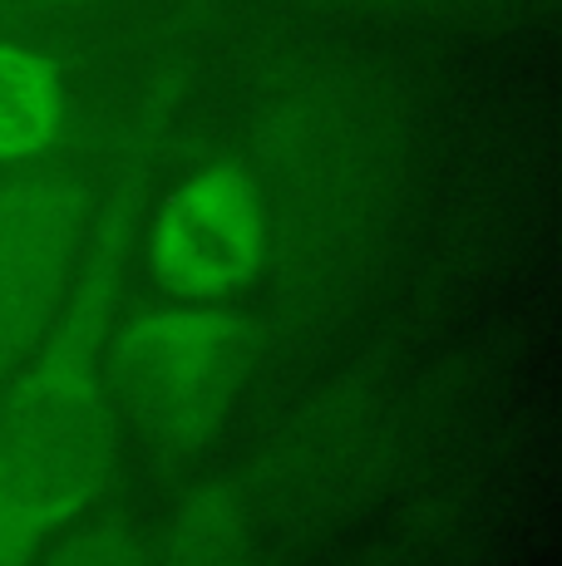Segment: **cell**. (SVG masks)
Returning a JSON list of instances; mask_svg holds the SVG:
<instances>
[{
	"label": "cell",
	"mask_w": 562,
	"mask_h": 566,
	"mask_svg": "<svg viewBox=\"0 0 562 566\" xmlns=\"http://www.w3.org/2000/svg\"><path fill=\"white\" fill-rule=\"evenodd\" d=\"M168 108L173 94L158 90L134 118L110 198L100 217H90L70 296L0 389V566H35L50 542L114 488L124 419L104 379V335L114 325L138 198Z\"/></svg>",
	"instance_id": "obj_1"
},
{
	"label": "cell",
	"mask_w": 562,
	"mask_h": 566,
	"mask_svg": "<svg viewBox=\"0 0 562 566\" xmlns=\"http://www.w3.org/2000/svg\"><path fill=\"white\" fill-rule=\"evenodd\" d=\"M252 365V321L232 301H168L114 321L104 379L118 419L158 453L192 459L218 439Z\"/></svg>",
	"instance_id": "obj_2"
},
{
	"label": "cell",
	"mask_w": 562,
	"mask_h": 566,
	"mask_svg": "<svg viewBox=\"0 0 562 566\" xmlns=\"http://www.w3.org/2000/svg\"><path fill=\"white\" fill-rule=\"evenodd\" d=\"M272 247L262 188L237 163L198 168L158 202L144 232L148 276L168 301H232Z\"/></svg>",
	"instance_id": "obj_3"
},
{
	"label": "cell",
	"mask_w": 562,
	"mask_h": 566,
	"mask_svg": "<svg viewBox=\"0 0 562 566\" xmlns=\"http://www.w3.org/2000/svg\"><path fill=\"white\" fill-rule=\"evenodd\" d=\"M90 217V192L74 178L0 182V389L70 296Z\"/></svg>",
	"instance_id": "obj_4"
},
{
	"label": "cell",
	"mask_w": 562,
	"mask_h": 566,
	"mask_svg": "<svg viewBox=\"0 0 562 566\" xmlns=\"http://www.w3.org/2000/svg\"><path fill=\"white\" fill-rule=\"evenodd\" d=\"M395 439V409L375 369H355L331 395L296 419V429L272 453L277 517H321L351 503L385 463Z\"/></svg>",
	"instance_id": "obj_5"
},
{
	"label": "cell",
	"mask_w": 562,
	"mask_h": 566,
	"mask_svg": "<svg viewBox=\"0 0 562 566\" xmlns=\"http://www.w3.org/2000/svg\"><path fill=\"white\" fill-rule=\"evenodd\" d=\"M70 124V84L50 54L0 40V168L45 158Z\"/></svg>",
	"instance_id": "obj_6"
},
{
	"label": "cell",
	"mask_w": 562,
	"mask_h": 566,
	"mask_svg": "<svg viewBox=\"0 0 562 566\" xmlns=\"http://www.w3.org/2000/svg\"><path fill=\"white\" fill-rule=\"evenodd\" d=\"M144 566H252V527L247 503L232 483H202L158 537V552Z\"/></svg>",
	"instance_id": "obj_7"
},
{
	"label": "cell",
	"mask_w": 562,
	"mask_h": 566,
	"mask_svg": "<svg viewBox=\"0 0 562 566\" xmlns=\"http://www.w3.org/2000/svg\"><path fill=\"white\" fill-rule=\"evenodd\" d=\"M144 557L148 552L138 542L134 517L110 493L94 513H84L70 532H60L35 566H144Z\"/></svg>",
	"instance_id": "obj_8"
}]
</instances>
